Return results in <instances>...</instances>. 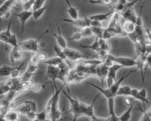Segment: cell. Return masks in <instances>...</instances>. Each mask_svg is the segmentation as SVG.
<instances>
[{"mask_svg":"<svg viewBox=\"0 0 151 121\" xmlns=\"http://www.w3.org/2000/svg\"><path fill=\"white\" fill-rule=\"evenodd\" d=\"M82 37V35H81V32H76L74 34H73L72 36L68 38L69 40H76V41H78V40H80Z\"/></svg>","mask_w":151,"mask_h":121,"instance_id":"obj_45","label":"cell"},{"mask_svg":"<svg viewBox=\"0 0 151 121\" xmlns=\"http://www.w3.org/2000/svg\"><path fill=\"white\" fill-rule=\"evenodd\" d=\"M35 113L36 112H32V111H29L28 112H27L26 114H25V116L27 117H28V119H31V120H34L35 119Z\"/></svg>","mask_w":151,"mask_h":121,"instance_id":"obj_47","label":"cell"},{"mask_svg":"<svg viewBox=\"0 0 151 121\" xmlns=\"http://www.w3.org/2000/svg\"><path fill=\"white\" fill-rule=\"evenodd\" d=\"M65 1L68 5V8L67 9H64V10H65L68 12V14L73 19H78V8H75L72 6L70 4L69 0H65Z\"/></svg>","mask_w":151,"mask_h":121,"instance_id":"obj_18","label":"cell"},{"mask_svg":"<svg viewBox=\"0 0 151 121\" xmlns=\"http://www.w3.org/2000/svg\"><path fill=\"white\" fill-rule=\"evenodd\" d=\"M99 38L98 37L95 38V40L94 41V42L90 45H80L79 47L83 48H90L93 51H95L96 52L99 51L100 50V47L99 45Z\"/></svg>","mask_w":151,"mask_h":121,"instance_id":"obj_28","label":"cell"},{"mask_svg":"<svg viewBox=\"0 0 151 121\" xmlns=\"http://www.w3.org/2000/svg\"><path fill=\"white\" fill-rule=\"evenodd\" d=\"M47 0H34V5L32 6L33 11L42 8L44 3Z\"/></svg>","mask_w":151,"mask_h":121,"instance_id":"obj_40","label":"cell"},{"mask_svg":"<svg viewBox=\"0 0 151 121\" xmlns=\"http://www.w3.org/2000/svg\"><path fill=\"white\" fill-rule=\"evenodd\" d=\"M146 64L147 65V66H149L151 68V55H150L147 57ZM150 90H151V84H150V87L149 89V91H150Z\"/></svg>","mask_w":151,"mask_h":121,"instance_id":"obj_49","label":"cell"},{"mask_svg":"<svg viewBox=\"0 0 151 121\" xmlns=\"http://www.w3.org/2000/svg\"><path fill=\"white\" fill-rule=\"evenodd\" d=\"M130 96H132L134 99L140 100L141 101L143 104V107H144V111H146V106H145V103H149V102L148 101V99H145L143 97H142L139 94V90H137L136 89H132V91H131V94Z\"/></svg>","mask_w":151,"mask_h":121,"instance_id":"obj_19","label":"cell"},{"mask_svg":"<svg viewBox=\"0 0 151 121\" xmlns=\"http://www.w3.org/2000/svg\"><path fill=\"white\" fill-rule=\"evenodd\" d=\"M34 4V0H28L22 3V8L24 11H29L32 8Z\"/></svg>","mask_w":151,"mask_h":121,"instance_id":"obj_39","label":"cell"},{"mask_svg":"<svg viewBox=\"0 0 151 121\" xmlns=\"http://www.w3.org/2000/svg\"><path fill=\"white\" fill-rule=\"evenodd\" d=\"M28 1V0H18V1H19V2H22V3H24V2H25V1Z\"/></svg>","mask_w":151,"mask_h":121,"instance_id":"obj_52","label":"cell"},{"mask_svg":"<svg viewBox=\"0 0 151 121\" xmlns=\"http://www.w3.org/2000/svg\"><path fill=\"white\" fill-rule=\"evenodd\" d=\"M53 48H54V51L56 53V55L58 57H60V58H61L63 61H65V62L67 63V65L70 67H72V65L71 64L69 63V62L67 60V56L65 55V54L64 53V51L63 50H61L60 48H58L57 46L56 45H54L53 46Z\"/></svg>","mask_w":151,"mask_h":121,"instance_id":"obj_24","label":"cell"},{"mask_svg":"<svg viewBox=\"0 0 151 121\" xmlns=\"http://www.w3.org/2000/svg\"><path fill=\"white\" fill-rule=\"evenodd\" d=\"M58 67L59 68L60 71H59V73L58 74L57 79L60 80L61 81H62L64 84L65 82L66 77L67 76L68 71L69 69L68 67H70L67 64H65L64 62H62L60 64H59Z\"/></svg>","mask_w":151,"mask_h":121,"instance_id":"obj_11","label":"cell"},{"mask_svg":"<svg viewBox=\"0 0 151 121\" xmlns=\"http://www.w3.org/2000/svg\"><path fill=\"white\" fill-rule=\"evenodd\" d=\"M132 89L129 86H120L117 90L116 96H130Z\"/></svg>","mask_w":151,"mask_h":121,"instance_id":"obj_25","label":"cell"},{"mask_svg":"<svg viewBox=\"0 0 151 121\" xmlns=\"http://www.w3.org/2000/svg\"><path fill=\"white\" fill-rule=\"evenodd\" d=\"M111 1L112 0H89V2L91 4H100L108 6L110 8H111L113 5Z\"/></svg>","mask_w":151,"mask_h":121,"instance_id":"obj_30","label":"cell"},{"mask_svg":"<svg viewBox=\"0 0 151 121\" xmlns=\"http://www.w3.org/2000/svg\"><path fill=\"white\" fill-rule=\"evenodd\" d=\"M24 58V55L19 50V47H14L9 54V60L14 66V62L15 60H22Z\"/></svg>","mask_w":151,"mask_h":121,"instance_id":"obj_10","label":"cell"},{"mask_svg":"<svg viewBox=\"0 0 151 121\" xmlns=\"http://www.w3.org/2000/svg\"><path fill=\"white\" fill-rule=\"evenodd\" d=\"M0 68H1V67H0Z\"/></svg>","mask_w":151,"mask_h":121,"instance_id":"obj_56","label":"cell"},{"mask_svg":"<svg viewBox=\"0 0 151 121\" xmlns=\"http://www.w3.org/2000/svg\"><path fill=\"white\" fill-rule=\"evenodd\" d=\"M46 84H32L31 89V90L34 92H38L41 90V89L45 86Z\"/></svg>","mask_w":151,"mask_h":121,"instance_id":"obj_44","label":"cell"},{"mask_svg":"<svg viewBox=\"0 0 151 121\" xmlns=\"http://www.w3.org/2000/svg\"><path fill=\"white\" fill-rule=\"evenodd\" d=\"M136 27V24L134 22L129 21H126L124 23L123 26V30L125 33L127 34V35L133 33L135 31Z\"/></svg>","mask_w":151,"mask_h":121,"instance_id":"obj_20","label":"cell"},{"mask_svg":"<svg viewBox=\"0 0 151 121\" xmlns=\"http://www.w3.org/2000/svg\"><path fill=\"white\" fill-rule=\"evenodd\" d=\"M16 67H15V66L9 67V66H8L7 65H4L3 67H1L0 68V76H11L12 72Z\"/></svg>","mask_w":151,"mask_h":121,"instance_id":"obj_27","label":"cell"},{"mask_svg":"<svg viewBox=\"0 0 151 121\" xmlns=\"http://www.w3.org/2000/svg\"><path fill=\"white\" fill-rule=\"evenodd\" d=\"M17 1L18 0H6L0 7V23L1 22L2 17L8 14L10 10Z\"/></svg>","mask_w":151,"mask_h":121,"instance_id":"obj_8","label":"cell"},{"mask_svg":"<svg viewBox=\"0 0 151 121\" xmlns=\"http://www.w3.org/2000/svg\"><path fill=\"white\" fill-rule=\"evenodd\" d=\"M12 15H15L16 17H17L21 22V31L23 32L24 31V28H25V23L27 22V21L28 20V19L31 17L32 16V12L29 11H23L19 13H11Z\"/></svg>","mask_w":151,"mask_h":121,"instance_id":"obj_9","label":"cell"},{"mask_svg":"<svg viewBox=\"0 0 151 121\" xmlns=\"http://www.w3.org/2000/svg\"><path fill=\"white\" fill-rule=\"evenodd\" d=\"M32 85V80L31 79L23 81L19 88V91H20V93L25 92L31 87Z\"/></svg>","mask_w":151,"mask_h":121,"instance_id":"obj_29","label":"cell"},{"mask_svg":"<svg viewBox=\"0 0 151 121\" xmlns=\"http://www.w3.org/2000/svg\"><path fill=\"white\" fill-rule=\"evenodd\" d=\"M114 10L111 9L110 12L105 13V14H96L91 16H88V18L91 20H96L98 21H102L103 20H107L108 19V17L114 12Z\"/></svg>","mask_w":151,"mask_h":121,"instance_id":"obj_16","label":"cell"},{"mask_svg":"<svg viewBox=\"0 0 151 121\" xmlns=\"http://www.w3.org/2000/svg\"><path fill=\"white\" fill-rule=\"evenodd\" d=\"M127 2V0H119V1H118V2L117 3H119V4H122V5H125L126 3Z\"/></svg>","mask_w":151,"mask_h":121,"instance_id":"obj_50","label":"cell"},{"mask_svg":"<svg viewBox=\"0 0 151 121\" xmlns=\"http://www.w3.org/2000/svg\"><path fill=\"white\" fill-rule=\"evenodd\" d=\"M40 45H41V46H45V42H41V44H40Z\"/></svg>","mask_w":151,"mask_h":121,"instance_id":"obj_53","label":"cell"},{"mask_svg":"<svg viewBox=\"0 0 151 121\" xmlns=\"http://www.w3.org/2000/svg\"><path fill=\"white\" fill-rule=\"evenodd\" d=\"M61 20L67 22H69L70 23L71 25L75 26L77 28H80L83 29L85 27H88L86 21L85 20L84 18H78L77 19H65V18H63L61 19Z\"/></svg>","mask_w":151,"mask_h":121,"instance_id":"obj_12","label":"cell"},{"mask_svg":"<svg viewBox=\"0 0 151 121\" xmlns=\"http://www.w3.org/2000/svg\"><path fill=\"white\" fill-rule=\"evenodd\" d=\"M32 121H39L38 119H34V120H32Z\"/></svg>","mask_w":151,"mask_h":121,"instance_id":"obj_54","label":"cell"},{"mask_svg":"<svg viewBox=\"0 0 151 121\" xmlns=\"http://www.w3.org/2000/svg\"><path fill=\"white\" fill-rule=\"evenodd\" d=\"M108 68L109 67L104 63L97 66L96 67V76L101 81L102 87L103 86V81L105 79V78L107 77V76Z\"/></svg>","mask_w":151,"mask_h":121,"instance_id":"obj_7","label":"cell"},{"mask_svg":"<svg viewBox=\"0 0 151 121\" xmlns=\"http://www.w3.org/2000/svg\"><path fill=\"white\" fill-rule=\"evenodd\" d=\"M44 121H52L51 119L50 120H48V119H45Z\"/></svg>","mask_w":151,"mask_h":121,"instance_id":"obj_55","label":"cell"},{"mask_svg":"<svg viewBox=\"0 0 151 121\" xmlns=\"http://www.w3.org/2000/svg\"><path fill=\"white\" fill-rule=\"evenodd\" d=\"M99 45H100L101 50H105L107 51H108L109 50H110L111 46H110V44L107 42L104 39H103L102 38H99Z\"/></svg>","mask_w":151,"mask_h":121,"instance_id":"obj_33","label":"cell"},{"mask_svg":"<svg viewBox=\"0 0 151 121\" xmlns=\"http://www.w3.org/2000/svg\"><path fill=\"white\" fill-rule=\"evenodd\" d=\"M4 118L6 121H18L19 113L14 109H11L5 114Z\"/></svg>","mask_w":151,"mask_h":121,"instance_id":"obj_17","label":"cell"},{"mask_svg":"<svg viewBox=\"0 0 151 121\" xmlns=\"http://www.w3.org/2000/svg\"><path fill=\"white\" fill-rule=\"evenodd\" d=\"M37 55H38V57L40 61H42L44 63L45 61H46L47 60V56L44 53L40 52V53H37Z\"/></svg>","mask_w":151,"mask_h":121,"instance_id":"obj_46","label":"cell"},{"mask_svg":"<svg viewBox=\"0 0 151 121\" xmlns=\"http://www.w3.org/2000/svg\"><path fill=\"white\" fill-rule=\"evenodd\" d=\"M108 107L109 111V121H120L119 117H117L114 110V97H111L108 99Z\"/></svg>","mask_w":151,"mask_h":121,"instance_id":"obj_13","label":"cell"},{"mask_svg":"<svg viewBox=\"0 0 151 121\" xmlns=\"http://www.w3.org/2000/svg\"><path fill=\"white\" fill-rule=\"evenodd\" d=\"M24 63H25V62H23L21 64H20L18 67H17L13 70V71L12 72V73H11V78H17V77H18V76H19V70L22 68L23 65L24 64Z\"/></svg>","mask_w":151,"mask_h":121,"instance_id":"obj_42","label":"cell"},{"mask_svg":"<svg viewBox=\"0 0 151 121\" xmlns=\"http://www.w3.org/2000/svg\"><path fill=\"white\" fill-rule=\"evenodd\" d=\"M81 34L82 37H84V38H87V37H90L94 35V34L91 28L89 27L84 28L83 30L81 31Z\"/></svg>","mask_w":151,"mask_h":121,"instance_id":"obj_34","label":"cell"},{"mask_svg":"<svg viewBox=\"0 0 151 121\" xmlns=\"http://www.w3.org/2000/svg\"><path fill=\"white\" fill-rule=\"evenodd\" d=\"M9 44L12 46L14 47H18V42L17 41V38L15 34H12L11 37L8 39V41L6 42V44Z\"/></svg>","mask_w":151,"mask_h":121,"instance_id":"obj_36","label":"cell"},{"mask_svg":"<svg viewBox=\"0 0 151 121\" xmlns=\"http://www.w3.org/2000/svg\"><path fill=\"white\" fill-rule=\"evenodd\" d=\"M47 32H48V30L44 31L36 39H29L19 42L18 47L26 51H31L34 53H38L40 52L38 48V41Z\"/></svg>","mask_w":151,"mask_h":121,"instance_id":"obj_2","label":"cell"},{"mask_svg":"<svg viewBox=\"0 0 151 121\" xmlns=\"http://www.w3.org/2000/svg\"><path fill=\"white\" fill-rule=\"evenodd\" d=\"M11 23H12V19H10L6 30H5V31H2L0 32V40L4 42L5 43V45L6 44V42L8 41V39L12 34L11 32V30H10Z\"/></svg>","mask_w":151,"mask_h":121,"instance_id":"obj_15","label":"cell"},{"mask_svg":"<svg viewBox=\"0 0 151 121\" xmlns=\"http://www.w3.org/2000/svg\"><path fill=\"white\" fill-rule=\"evenodd\" d=\"M57 30H58V35L56 34L55 33H54V31L52 30H51V32H52L53 35L55 37L57 44L64 50V49L67 48V42H66V41H65V38L61 35L60 28V26L58 25L57 22Z\"/></svg>","mask_w":151,"mask_h":121,"instance_id":"obj_14","label":"cell"},{"mask_svg":"<svg viewBox=\"0 0 151 121\" xmlns=\"http://www.w3.org/2000/svg\"><path fill=\"white\" fill-rule=\"evenodd\" d=\"M6 0H0V7L4 4V3L6 1Z\"/></svg>","mask_w":151,"mask_h":121,"instance_id":"obj_51","label":"cell"},{"mask_svg":"<svg viewBox=\"0 0 151 121\" xmlns=\"http://www.w3.org/2000/svg\"><path fill=\"white\" fill-rule=\"evenodd\" d=\"M64 53L65 54L67 59L73 61H78L81 60L82 58H87V57L83 55L80 52L78 51L77 50L66 48L63 50Z\"/></svg>","mask_w":151,"mask_h":121,"instance_id":"obj_5","label":"cell"},{"mask_svg":"<svg viewBox=\"0 0 151 121\" xmlns=\"http://www.w3.org/2000/svg\"><path fill=\"white\" fill-rule=\"evenodd\" d=\"M137 70H130L128 73L126 74V71H124V73L123 74L122 76L119 79V80H116V81L114 82V83L112 84V86L109 88L110 89V90L111 91L113 97H114L115 96H116V93L117 92V90L118 89H119V87H120V84L121 83H122V81L127 77H128L129 76H130L132 73L136 71Z\"/></svg>","mask_w":151,"mask_h":121,"instance_id":"obj_6","label":"cell"},{"mask_svg":"<svg viewBox=\"0 0 151 121\" xmlns=\"http://www.w3.org/2000/svg\"><path fill=\"white\" fill-rule=\"evenodd\" d=\"M46 8H47V6H42V8L38 9L35 11H34L32 12V17H33L35 21L38 20L40 18V17L43 14V13L44 12V11L46 9Z\"/></svg>","mask_w":151,"mask_h":121,"instance_id":"obj_31","label":"cell"},{"mask_svg":"<svg viewBox=\"0 0 151 121\" xmlns=\"http://www.w3.org/2000/svg\"><path fill=\"white\" fill-rule=\"evenodd\" d=\"M62 92L64 94V95L66 96L70 102V110L67 112V113L71 112L73 113V119L72 121H76L77 117L84 116L83 110L81 107V102H79L78 99H77L76 96L72 97L69 95V94L67 93L64 90H62Z\"/></svg>","mask_w":151,"mask_h":121,"instance_id":"obj_1","label":"cell"},{"mask_svg":"<svg viewBox=\"0 0 151 121\" xmlns=\"http://www.w3.org/2000/svg\"><path fill=\"white\" fill-rule=\"evenodd\" d=\"M145 4V2H144L142 5H141L139 15H138V17H137V19H136V22L135 24L137 27H142V25H143L142 19V12H143V9Z\"/></svg>","mask_w":151,"mask_h":121,"instance_id":"obj_38","label":"cell"},{"mask_svg":"<svg viewBox=\"0 0 151 121\" xmlns=\"http://www.w3.org/2000/svg\"><path fill=\"white\" fill-rule=\"evenodd\" d=\"M101 93L97 94L93 100V102L90 105H87L86 108V111H85V116H88V117H92L94 115V111H93V107L94 105V103L97 99L98 97L100 95Z\"/></svg>","mask_w":151,"mask_h":121,"instance_id":"obj_23","label":"cell"},{"mask_svg":"<svg viewBox=\"0 0 151 121\" xmlns=\"http://www.w3.org/2000/svg\"><path fill=\"white\" fill-rule=\"evenodd\" d=\"M40 62V60L38 57L37 53H34L32 54V57H31V59L29 60V63H31L33 65L37 66L39 64Z\"/></svg>","mask_w":151,"mask_h":121,"instance_id":"obj_43","label":"cell"},{"mask_svg":"<svg viewBox=\"0 0 151 121\" xmlns=\"http://www.w3.org/2000/svg\"><path fill=\"white\" fill-rule=\"evenodd\" d=\"M88 84L91 85V86L95 87L96 89H97V90H99L100 91V93H101L102 94H103L107 99L111 98V97H114L111 91L110 90V89L109 88H107V89H103V87H99L98 86L93 84V83H88Z\"/></svg>","mask_w":151,"mask_h":121,"instance_id":"obj_21","label":"cell"},{"mask_svg":"<svg viewBox=\"0 0 151 121\" xmlns=\"http://www.w3.org/2000/svg\"><path fill=\"white\" fill-rule=\"evenodd\" d=\"M90 28L94 34V35H95L96 37H98V38H102L104 29H103V28H99V27H90Z\"/></svg>","mask_w":151,"mask_h":121,"instance_id":"obj_35","label":"cell"},{"mask_svg":"<svg viewBox=\"0 0 151 121\" xmlns=\"http://www.w3.org/2000/svg\"><path fill=\"white\" fill-rule=\"evenodd\" d=\"M11 90V88L5 84L4 82L0 83V96L6 94Z\"/></svg>","mask_w":151,"mask_h":121,"instance_id":"obj_37","label":"cell"},{"mask_svg":"<svg viewBox=\"0 0 151 121\" xmlns=\"http://www.w3.org/2000/svg\"><path fill=\"white\" fill-rule=\"evenodd\" d=\"M139 94L142 96L143 97V98L145 99H147V93H146V91L145 90V89H142V90H140V91H139Z\"/></svg>","mask_w":151,"mask_h":121,"instance_id":"obj_48","label":"cell"},{"mask_svg":"<svg viewBox=\"0 0 151 121\" xmlns=\"http://www.w3.org/2000/svg\"><path fill=\"white\" fill-rule=\"evenodd\" d=\"M62 62H63V60L60 57L56 56V57L47 59L46 61L44 62V63L47 64V66H52L58 67L59 64H60Z\"/></svg>","mask_w":151,"mask_h":121,"instance_id":"obj_26","label":"cell"},{"mask_svg":"<svg viewBox=\"0 0 151 121\" xmlns=\"http://www.w3.org/2000/svg\"><path fill=\"white\" fill-rule=\"evenodd\" d=\"M107 58L113 62H116L118 64L124 67H133L136 65V60L127 57H116L113 55L108 54L107 55Z\"/></svg>","mask_w":151,"mask_h":121,"instance_id":"obj_3","label":"cell"},{"mask_svg":"<svg viewBox=\"0 0 151 121\" xmlns=\"http://www.w3.org/2000/svg\"><path fill=\"white\" fill-rule=\"evenodd\" d=\"M47 113L45 109L40 113H35L36 119H38L39 121H44L46 119Z\"/></svg>","mask_w":151,"mask_h":121,"instance_id":"obj_41","label":"cell"},{"mask_svg":"<svg viewBox=\"0 0 151 121\" xmlns=\"http://www.w3.org/2000/svg\"><path fill=\"white\" fill-rule=\"evenodd\" d=\"M29 111H32L36 112L37 111V104L34 100H25L24 103Z\"/></svg>","mask_w":151,"mask_h":121,"instance_id":"obj_32","label":"cell"},{"mask_svg":"<svg viewBox=\"0 0 151 121\" xmlns=\"http://www.w3.org/2000/svg\"><path fill=\"white\" fill-rule=\"evenodd\" d=\"M136 103V102L135 101L133 102L130 105L129 109L124 113H123L120 117H119L120 121H129L130 120V119L131 118V112H132L133 106Z\"/></svg>","mask_w":151,"mask_h":121,"instance_id":"obj_22","label":"cell"},{"mask_svg":"<svg viewBox=\"0 0 151 121\" xmlns=\"http://www.w3.org/2000/svg\"><path fill=\"white\" fill-rule=\"evenodd\" d=\"M60 69L58 67L52 66H47V71L45 74V80L50 79L53 83V86L54 89H57L55 81L57 79L58 74L59 73Z\"/></svg>","mask_w":151,"mask_h":121,"instance_id":"obj_4","label":"cell"}]
</instances>
